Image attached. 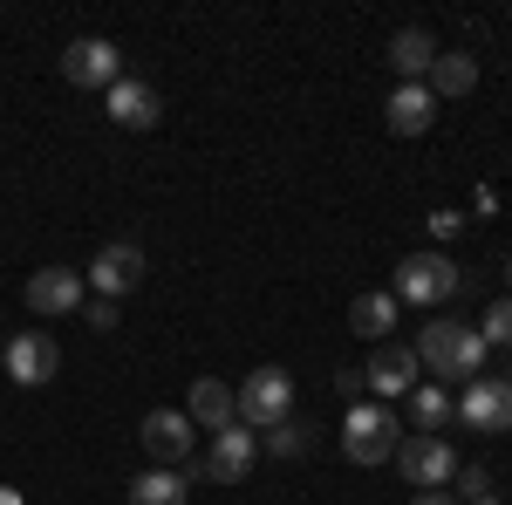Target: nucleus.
Wrapping results in <instances>:
<instances>
[{"mask_svg":"<svg viewBox=\"0 0 512 505\" xmlns=\"http://www.w3.org/2000/svg\"><path fill=\"white\" fill-rule=\"evenodd\" d=\"M458 451H451V437H437V430H417V437H403L396 444V471L417 485V492H444L451 478H458Z\"/></svg>","mask_w":512,"mask_h":505,"instance_id":"obj_5","label":"nucleus"},{"mask_svg":"<svg viewBox=\"0 0 512 505\" xmlns=\"http://www.w3.org/2000/svg\"><path fill=\"white\" fill-rule=\"evenodd\" d=\"M410 505H458V499H451V492H417Z\"/></svg>","mask_w":512,"mask_h":505,"instance_id":"obj_27","label":"nucleus"},{"mask_svg":"<svg viewBox=\"0 0 512 505\" xmlns=\"http://www.w3.org/2000/svg\"><path fill=\"white\" fill-rule=\"evenodd\" d=\"M506 280H512V260H506Z\"/></svg>","mask_w":512,"mask_h":505,"instance_id":"obj_30","label":"nucleus"},{"mask_svg":"<svg viewBox=\"0 0 512 505\" xmlns=\"http://www.w3.org/2000/svg\"><path fill=\"white\" fill-rule=\"evenodd\" d=\"M410 349H417V369H437V383H478V369H485V342L465 321H437L431 314V328Z\"/></svg>","mask_w":512,"mask_h":505,"instance_id":"obj_1","label":"nucleus"},{"mask_svg":"<svg viewBox=\"0 0 512 505\" xmlns=\"http://www.w3.org/2000/svg\"><path fill=\"white\" fill-rule=\"evenodd\" d=\"M0 505H21V492H7V485H0Z\"/></svg>","mask_w":512,"mask_h":505,"instance_id":"obj_28","label":"nucleus"},{"mask_svg":"<svg viewBox=\"0 0 512 505\" xmlns=\"http://www.w3.org/2000/svg\"><path fill=\"white\" fill-rule=\"evenodd\" d=\"M458 260H444V253H410V260H396V301H410V308H431L437 314V301H451L458 294Z\"/></svg>","mask_w":512,"mask_h":505,"instance_id":"obj_3","label":"nucleus"},{"mask_svg":"<svg viewBox=\"0 0 512 505\" xmlns=\"http://www.w3.org/2000/svg\"><path fill=\"white\" fill-rule=\"evenodd\" d=\"M417 349L410 342H376V355H369V369H362V389H376V403H396V396H410L417 389Z\"/></svg>","mask_w":512,"mask_h":505,"instance_id":"obj_8","label":"nucleus"},{"mask_svg":"<svg viewBox=\"0 0 512 505\" xmlns=\"http://www.w3.org/2000/svg\"><path fill=\"white\" fill-rule=\"evenodd\" d=\"M424 226H431V239H451V233H458V226H465V212H431Z\"/></svg>","mask_w":512,"mask_h":505,"instance_id":"obj_26","label":"nucleus"},{"mask_svg":"<svg viewBox=\"0 0 512 505\" xmlns=\"http://www.w3.org/2000/svg\"><path fill=\"white\" fill-rule=\"evenodd\" d=\"M349 328L362 342H390L396 328V294H355L349 301Z\"/></svg>","mask_w":512,"mask_h":505,"instance_id":"obj_19","label":"nucleus"},{"mask_svg":"<svg viewBox=\"0 0 512 505\" xmlns=\"http://www.w3.org/2000/svg\"><path fill=\"white\" fill-rule=\"evenodd\" d=\"M478 505H499V499H478Z\"/></svg>","mask_w":512,"mask_h":505,"instance_id":"obj_29","label":"nucleus"},{"mask_svg":"<svg viewBox=\"0 0 512 505\" xmlns=\"http://www.w3.org/2000/svg\"><path fill=\"white\" fill-rule=\"evenodd\" d=\"M424 89H431V96H472L478 89V55H465V48H437Z\"/></svg>","mask_w":512,"mask_h":505,"instance_id":"obj_17","label":"nucleus"},{"mask_svg":"<svg viewBox=\"0 0 512 505\" xmlns=\"http://www.w3.org/2000/svg\"><path fill=\"white\" fill-rule=\"evenodd\" d=\"M123 505H185V471H144L137 485H130V499Z\"/></svg>","mask_w":512,"mask_h":505,"instance_id":"obj_20","label":"nucleus"},{"mask_svg":"<svg viewBox=\"0 0 512 505\" xmlns=\"http://www.w3.org/2000/svg\"><path fill=\"white\" fill-rule=\"evenodd\" d=\"M110 123H117V130H158L164 123V96L151 89V82L123 76L117 89H110Z\"/></svg>","mask_w":512,"mask_h":505,"instance_id":"obj_15","label":"nucleus"},{"mask_svg":"<svg viewBox=\"0 0 512 505\" xmlns=\"http://www.w3.org/2000/svg\"><path fill=\"white\" fill-rule=\"evenodd\" d=\"M451 485H458V492H465V499H492V471L485 465H458V478H451Z\"/></svg>","mask_w":512,"mask_h":505,"instance_id":"obj_24","label":"nucleus"},{"mask_svg":"<svg viewBox=\"0 0 512 505\" xmlns=\"http://www.w3.org/2000/svg\"><path fill=\"white\" fill-rule=\"evenodd\" d=\"M410 417H417V430H444L451 424V396H444V383H417L410 389Z\"/></svg>","mask_w":512,"mask_h":505,"instance_id":"obj_21","label":"nucleus"},{"mask_svg":"<svg viewBox=\"0 0 512 505\" xmlns=\"http://www.w3.org/2000/svg\"><path fill=\"white\" fill-rule=\"evenodd\" d=\"M260 444H267L274 458H308V444H315V430L301 424V417H287V424H274L267 437H260Z\"/></svg>","mask_w":512,"mask_h":505,"instance_id":"obj_22","label":"nucleus"},{"mask_svg":"<svg viewBox=\"0 0 512 505\" xmlns=\"http://www.w3.org/2000/svg\"><path fill=\"white\" fill-rule=\"evenodd\" d=\"M396 444H403V424H396L390 403H355L349 417H342L349 465H383V458H396Z\"/></svg>","mask_w":512,"mask_h":505,"instance_id":"obj_2","label":"nucleus"},{"mask_svg":"<svg viewBox=\"0 0 512 505\" xmlns=\"http://www.w3.org/2000/svg\"><path fill=\"white\" fill-rule=\"evenodd\" d=\"M478 342H485V349H512V301H492V308H485Z\"/></svg>","mask_w":512,"mask_h":505,"instance_id":"obj_23","label":"nucleus"},{"mask_svg":"<svg viewBox=\"0 0 512 505\" xmlns=\"http://www.w3.org/2000/svg\"><path fill=\"white\" fill-rule=\"evenodd\" d=\"M458 417H465V430H512V383L506 376H478V383H465Z\"/></svg>","mask_w":512,"mask_h":505,"instance_id":"obj_12","label":"nucleus"},{"mask_svg":"<svg viewBox=\"0 0 512 505\" xmlns=\"http://www.w3.org/2000/svg\"><path fill=\"white\" fill-rule=\"evenodd\" d=\"M233 403H239V424L246 430H274V424L294 417V376L287 369H253L233 389Z\"/></svg>","mask_w":512,"mask_h":505,"instance_id":"obj_4","label":"nucleus"},{"mask_svg":"<svg viewBox=\"0 0 512 505\" xmlns=\"http://www.w3.org/2000/svg\"><path fill=\"white\" fill-rule=\"evenodd\" d=\"M192 417H185V410H151V417H144V424H137V444H144V451H151V465L158 471H185L192 465Z\"/></svg>","mask_w":512,"mask_h":505,"instance_id":"obj_7","label":"nucleus"},{"mask_svg":"<svg viewBox=\"0 0 512 505\" xmlns=\"http://www.w3.org/2000/svg\"><path fill=\"white\" fill-rule=\"evenodd\" d=\"M506 383H512V376H506Z\"/></svg>","mask_w":512,"mask_h":505,"instance_id":"obj_31","label":"nucleus"},{"mask_svg":"<svg viewBox=\"0 0 512 505\" xmlns=\"http://www.w3.org/2000/svg\"><path fill=\"white\" fill-rule=\"evenodd\" d=\"M185 417H192L198 430H212V437H219L226 424H239V403H233V389L219 383V376H198V383H192V403H185Z\"/></svg>","mask_w":512,"mask_h":505,"instance_id":"obj_16","label":"nucleus"},{"mask_svg":"<svg viewBox=\"0 0 512 505\" xmlns=\"http://www.w3.org/2000/svg\"><path fill=\"white\" fill-rule=\"evenodd\" d=\"M55 369H62V349H55V335H41V328H21V335L7 342V383L41 389V383H55Z\"/></svg>","mask_w":512,"mask_h":505,"instance_id":"obj_10","label":"nucleus"},{"mask_svg":"<svg viewBox=\"0 0 512 505\" xmlns=\"http://www.w3.org/2000/svg\"><path fill=\"white\" fill-rule=\"evenodd\" d=\"M253 458H260V430L226 424V430H219V444H212V458H205V478H219V485H246V478H253Z\"/></svg>","mask_w":512,"mask_h":505,"instance_id":"obj_13","label":"nucleus"},{"mask_svg":"<svg viewBox=\"0 0 512 505\" xmlns=\"http://www.w3.org/2000/svg\"><path fill=\"white\" fill-rule=\"evenodd\" d=\"M62 76L76 82V89H117L123 82V55H117V41H103V35H82L62 48Z\"/></svg>","mask_w":512,"mask_h":505,"instance_id":"obj_6","label":"nucleus"},{"mask_svg":"<svg viewBox=\"0 0 512 505\" xmlns=\"http://www.w3.org/2000/svg\"><path fill=\"white\" fill-rule=\"evenodd\" d=\"M82 301H89V280H82L76 267H41L35 280H28V308H35L41 321L82 314Z\"/></svg>","mask_w":512,"mask_h":505,"instance_id":"obj_11","label":"nucleus"},{"mask_svg":"<svg viewBox=\"0 0 512 505\" xmlns=\"http://www.w3.org/2000/svg\"><path fill=\"white\" fill-rule=\"evenodd\" d=\"M103 301H123V294H137L144 287V246H130V239H110L96 260H89V273H82Z\"/></svg>","mask_w":512,"mask_h":505,"instance_id":"obj_9","label":"nucleus"},{"mask_svg":"<svg viewBox=\"0 0 512 505\" xmlns=\"http://www.w3.org/2000/svg\"><path fill=\"white\" fill-rule=\"evenodd\" d=\"M431 123H437V96L424 82H396L390 103H383V130H390V137H424Z\"/></svg>","mask_w":512,"mask_h":505,"instance_id":"obj_14","label":"nucleus"},{"mask_svg":"<svg viewBox=\"0 0 512 505\" xmlns=\"http://www.w3.org/2000/svg\"><path fill=\"white\" fill-rule=\"evenodd\" d=\"M82 321H89L96 335H110V328H117V301H103V294H96V301H82Z\"/></svg>","mask_w":512,"mask_h":505,"instance_id":"obj_25","label":"nucleus"},{"mask_svg":"<svg viewBox=\"0 0 512 505\" xmlns=\"http://www.w3.org/2000/svg\"><path fill=\"white\" fill-rule=\"evenodd\" d=\"M431 62H437V41L424 35V28H403V35L390 41V69L403 82H424V76H431Z\"/></svg>","mask_w":512,"mask_h":505,"instance_id":"obj_18","label":"nucleus"}]
</instances>
